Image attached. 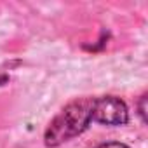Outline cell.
<instances>
[{"label":"cell","mask_w":148,"mask_h":148,"mask_svg":"<svg viewBox=\"0 0 148 148\" xmlns=\"http://www.w3.org/2000/svg\"><path fill=\"white\" fill-rule=\"evenodd\" d=\"M92 105H94V99L91 98H82L66 105L47 127L44 136L45 145L59 146L61 143L86 131L89 122L92 120Z\"/></svg>","instance_id":"cell-1"},{"label":"cell","mask_w":148,"mask_h":148,"mask_svg":"<svg viewBox=\"0 0 148 148\" xmlns=\"http://www.w3.org/2000/svg\"><path fill=\"white\" fill-rule=\"evenodd\" d=\"M92 120L106 125H124L129 120V110L120 98L103 96L99 99H94Z\"/></svg>","instance_id":"cell-2"},{"label":"cell","mask_w":148,"mask_h":148,"mask_svg":"<svg viewBox=\"0 0 148 148\" xmlns=\"http://www.w3.org/2000/svg\"><path fill=\"white\" fill-rule=\"evenodd\" d=\"M98 148H129V146L124 143H105V145H99Z\"/></svg>","instance_id":"cell-3"},{"label":"cell","mask_w":148,"mask_h":148,"mask_svg":"<svg viewBox=\"0 0 148 148\" xmlns=\"http://www.w3.org/2000/svg\"><path fill=\"white\" fill-rule=\"evenodd\" d=\"M4 80H5V77H2V79H0V82H4Z\"/></svg>","instance_id":"cell-4"}]
</instances>
